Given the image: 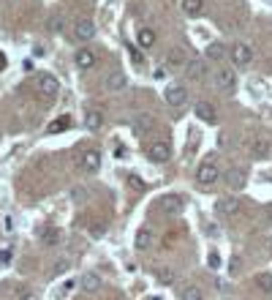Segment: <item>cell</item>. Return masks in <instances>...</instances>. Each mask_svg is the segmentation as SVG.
Masks as SVG:
<instances>
[{
  "mask_svg": "<svg viewBox=\"0 0 272 300\" xmlns=\"http://www.w3.org/2000/svg\"><path fill=\"white\" fill-rule=\"evenodd\" d=\"M194 115L202 120V123H215V120H218V109L210 101H199L194 106Z\"/></svg>",
  "mask_w": 272,
  "mask_h": 300,
  "instance_id": "10",
  "label": "cell"
},
{
  "mask_svg": "<svg viewBox=\"0 0 272 300\" xmlns=\"http://www.w3.org/2000/svg\"><path fill=\"white\" fill-rule=\"evenodd\" d=\"M188 101V88L185 85H169L166 88V104L169 106H183Z\"/></svg>",
  "mask_w": 272,
  "mask_h": 300,
  "instance_id": "8",
  "label": "cell"
},
{
  "mask_svg": "<svg viewBox=\"0 0 272 300\" xmlns=\"http://www.w3.org/2000/svg\"><path fill=\"white\" fill-rule=\"evenodd\" d=\"M212 82H215V88H218V90L231 93V90H234V82H237L234 69H218V71H215V77H212Z\"/></svg>",
  "mask_w": 272,
  "mask_h": 300,
  "instance_id": "5",
  "label": "cell"
},
{
  "mask_svg": "<svg viewBox=\"0 0 272 300\" xmlns=\"http://www.w3.org/2000/svg\"><path fill=\"white\" fill-rule=\"evenodd\" d=\"M166 63L171 66V69H185L191 60H188V52H185V49H180V46H171V49L166 52Z\"/></svg>",
  "mask_w": 272,
  "mask_h": 300,
  "instance_id": "12",
  "label": "cell"
},
{
  "mask_svg": "<svg viewBox=\"0 0 272 300\" xmlns=\"http://www.w3.org/2000/svg\"><path fill=\"white\" fill-rule=\"evenodd\" d=\"M131 57H134V66H142V63H144L142 52H136V49H134V46H131Z\"/></svg>",
  "mask_w": 272,
  "mask_h": 300,
  "instance_id": "35",
  "label": "cell"
},
{
  "mask_svg": "<svg viewBox=\"0 0 272 300\" xmlns=\"http://www.w3.org/2000/svg\"><path fill=\"white\" fill-rule=\"evenodd\" d=\"M237 210H240V199H237V197H221L215 202V213H218V216H234Z\"/></svg>",
  "mask_w": 272,
  "mask_h": 300,
  "instance_id": "11",
  "label": "cell"
},
{
  "mask_svg": "<svg viewBox=\"0 0 272 300\" xmlns=\"http://www.w3.org/2000/svg\"><path fill=\"white\" fill-rule=\"evenodd\" d=\"M0 265H11V251L9 249L0 251Z\"/></svg>",
  "mask_w": 272,
  "mask_h": 300,
  "instance_id": "34",
  "label": "cell"
},
{
  "mask_svg": "<svg viewBox=\"0 0 272 300\" xmlns=\"http://www.w3.org/2000/svg\"><path fill=\"white\" fill-rule=\"evenodd\" d=\"M101 126H104V115L98 109H90L87 115H84V129L87 131H98Z\"/></svg>",
  "mask_w": 272,
  "mask_h": 300,
  "instance_id": "20",
  "label": "cell"
},
{
  "mask_svg": "<svg viewBox=\"0 0 272 300\" xmlns=\"http://www.w3.org/2000/svg\"><path fill=\"white\" fill-rule=\"evenodd\" d=\"M269 224H272V216H269Z\"/></svg>",
  "mask_w": 272,
  "mask_h": 300,
  "instance_id": "39",
  "label": "cell"
},
{
  "mask_svg": "<svg viewBox=\"0 0 272 300\" xmlns=\"http://www.w3.org/2000/svg\"><path fill=\"white\" fill-rule=\"evenodd\" d=\"M183 205H185V199L180 194H163L158 199V210L161 213H180Z\"/></svg>",
  "mask_w": 272,
  "mask_h": 300,
  "instance_id": "6",
  "label": "cell"
},
{
  "mask_svg": "<svg viewBox=\"0 0 272 300\" xmlns=\"http://www.w3.org/2000/svg\"><path fill=\"white\" fill-rule=\"evenodd\" d=\"M207 265L212 270H218L221 268V254H218V251H210V257H207Z\"/></svg>",
  "mask_w": 272,
  "mask_h": 300,
  "instance_id": "31",
  "label": "cell"
},
{
  "mask_svg": "<svg viewBox=\"0 0 272 300\" xmlns=\"http://www.w3.org/2000/svg\"><path fill=\"white\" fill-rule=\"evenodd\" d=\"M82 166H84V172H98L101 169V153L98 150H84L82 153Z\"/></svg>",
  "mask_w": 272,
  "mask_h": 300,
  "instance_id": "15",
  "label": "cell"
},
{
  "mask_svg": "<svg viewBox=\"0 0 272 300\" xmlns=\"http://www.w3.org/2000/svg\"><path fill=\"white\" fill-rule=\"evenodd\" d=\"M202 0H183V11L188 17H196V14H202Z\"/></svg>",
  "mask_w": 272,
  "mask_h": 300,
  "instance_id": "25",
  "label": "cell"
},
{
  "mask_svg": "<svg viewBox=\"0 0 272 300\" xmlns=\"http://www.w3.org/2000/svg\"><path fill=\"white\" fill-rule=\"evenodd\" d=\"M104 232H106V224H101V221H98V224H90V235H93V237H101Z\"/></svg>",
  "mask_w": 272,
  "mask_h": 300,
  "instance_id": "32",
  "label": "cell"
},
{
  "mask_svg": "<svg viewBox=\"0 0 272 300\" xmlns=\"http://www.w3.org/2000/svg\"><path fill=\"white\" fill-rule=\"evenodd\" d=\"M204 55H207V60H223V55H226V46L218 44V41H212V44H207Z\"/></svg>",
  "mask_w": 272,
  "mask_h": 300,
  "instance_id": "22",
  "label": "cell"
},
{
  "mask_svg": "<svg viewBox=\"0 0 272 300\" xmlns=\"http://www.w3.org/2000/svg\"><path fill=\"white\" fill-rule=\"evenodd\" d=\"M128 186H131V189H136V191H144V180L139 175H128Z\"/></svg>",
  "mask_w": 272,
  "mask_h": 300,
  "instance_id": "30",
  "label": "cell"
},
{
  "mask_svg": "<svg viewBox=\"0 0 272 300\" xmlns=\"http://www.w3.org/2000/svg\"><path fill=\"white\" fill-rule=\"evenodd\" d=\"M74 36L79 38V41H90V38L96 36V25H93L90 19H79V22L74 25Z\"/></svg>",
  "mask_w": 272,
  "mask_h": 300,
  "instance_id": "13",
  "label": "cell"
},
{
  "mask_svg": "<svg viewBox=\"0 0 272 300\" xmlns=\"http://www.w3.org/2000/svg\"><path fill=\"white\" fill-rule=\"evenodd\" d=\"M104 88L109 90V93L123 90V88H125V74H123V71H112V74H106V79H104Z\"/></svg>",
  "mask_w": 272,
  "mask_h": 300,
  "instance_id": "16",
  "label": "cell"
},
{
  "mask_svg": "<svg viewBox=\"0 0 272 300\" xmlns=\"http://www.w3.org/2000/svg\"><path fill=\"white\" fill-rule=\"evenodd\" d=\"M57 79L52 77V74H41L36 79V90H38V96H44V98H55L57 96Z\"/></svg>",
  "mask_w": 272,
  "mask_h": 300,
  "instance_id": "3",
  "label": "cell"
},
{
  "mask_svg": "<svg viewBox=\"0 0 272 300\" xmlns=\"http://www.w3.org/2000/svg\"><path fill=\"white\" fill-rule=\"evenodd\" d=\"M22 69H25V71H33V69H36V63H33V60H25Z\"/></svg>",
  "mask_w": 272,
  "mask_h": 300,
  "instance_id": "37",
  "label": "cell"
},
{
  "mask_svg": "<svg viewBox=\"0 0 272 300\" xmlns=\"http://www.w3.org/2000/svg\"><path fill=\"white\" fill-rule=\"evenodd\" d=\"M155 126V120H152V115H147V112H139V115L134 117V131L139 137L150 134V129Z\"/></svg>",
  "mask_w": 272,
  "mask_h": 300,
  "instance_id": "14",
  "label": "cell"
},
{
  "mask_svg": "<svg viewBox=\"0 0 272 300\" xmlns=\"http://www.w3.org/2000/svg\"><path fill=\"white\" fill-rule=\"evenodd\" d=\"M256 286L261 292H267V295H272V273H261V276H256Z\"/></svg>",
  "mask_w": 272,
  "mask_h": 300,
  "instance_id": "26",
  "label": "cell"
},
{
  "mask_svg": "<svg viewBox=\"0 0 272 300\" xmlns=\"http://www.w3.org/2000/svg\"><path fill=\"white\" fill-rule=\"evenodd\" d=\"M242 145L250 150L253 158H267L269 156V139L267 137H258V134H248L242 139Z\"/></svg>",
  "mask_w": 272,
  "mask_h": 300,
  "instance_id": "1",
  "label": "cell"
},
{
  "mask_svg": "<svg viewBox=\"0 0 272 300\" xmlns=\"http://www.w3.org/2000/svg\"><path fill=\"white\" fill-rule=\"evenodd\" d=\"M231 60H234V66L245 69V66L253 60V49H250L248 44H234V46H231Z\"/></svg>",
  "mask_w": 272,
  "mask_h": 300,
  "instance_id": "7",
  "label": "cell"
},
{
  "mask_svg": "<svg viewBox=\"0 0 272 300\" xmlns=\"http://www.w3.org/2000/svg\"><path fill=\"white\" fill-rule=\"evenodd\" d=\"M65 129H71V117L68 115H60L57 120H52V123H49V134H63Z\"/></svg>",
  "mask_w": 272,
  "mask_h": 300,
  "instance_id": "24",
  "label": "cell"
},
{
  "mask_svg": "<svg viewBox=\"0 0 272 300\" xmlns=\"http://www.w3.org/2000/svg\"><path fill=\"white\" fill-rule=\"evenodd\" d=\"M155 278H158V284H163V286H171L177 281V276H174V270H171V268H158Z\"/></svg>",
  "mask_w": 272,
  "mask_h": 300,
  "instance_id": "23",
  "label": "cell"
},
{
  "mask_svg": "<svg viewBox=\"0 0 272 300\" xmlns=\"http://www.w3.org/2000/svg\"><path fill=\"white\" fill-rule=\"evenodd\" d=\"M19 300H33V292L30 289H19Z\"/></svg>",
  "mask_w": 272,
  "mask_h": 300,
  "instance_id": "36",
  "label": "cell"
},
{
  "mask_svg": "<svg viewBox=\"0 0 272 300\" xmlns=\"http://www.w3.org/2000/svg\"><path fill=\"white\" fill-rule=\"evenodd\" d=\"M147 156L152 158V161H158V164H166L171 158V145L166 142V139H161V142H150Z\"/></svg>",
  "mask_w": 272,
  "mask_h": 300,
  "instance_id": "4",
  "label": "cell"
},
{
  "mask_svg": "<svg viewBox=\"0 0 272 300\" xmlns=\"http://www.w3.org/2000/svg\"><path fill=\"white\" fill-rule=\"evenodd\" d=\"M218 177H221V169H218V164H212V161H204L196 169V183L199 186H212V183H218Z\"/></svg>",
  "mask_w": 272,
  "mask_h": 300,
  "instance_id": "2",
  "label": "cell"
},
{
  "mask_svg": "<svg viewBox=\"0 0 272 300\" xmlns=\"http://www.w3.org/2000/svg\"><path fill=\"white\" fill-rule=\"evenodd\" d=\"M79 286H82L84 292H98L101 289V276H96V273H84V276L79 278Z\"/></svg>",
  "mask_w": 272,
  "mask_h": 300,
  "instance_id": "19",
  "label": "cell"
},
{
  "mask_svg": "<svg viewBox=\"0 0 272 300\" xmlns=\"http://www.w3.org/2000/svg\"><path fill=\"white\" fill-rule=\"evenodd\" d=\"M226 183H229V189H245V183H248V172L242 169V166H231V169L226 172Z\"/></svg>",
  "mask_w": 272,
  "mask_h": 300,
  "instance_id": "9",
  "label": "cell"
},
{
  "mask_svg": "<svg viewBox=\"0 0 272 300\" xmlns=\"http://www.w3.org/2000/svg\"><path fill=\"white\" fill-rule=\"evenodd\" d=\"M74 63H76L82 71H87V69H93V66H96V55H93L90 49H79L76 55H74Z\"/></svg>",
  "mask_w": 272,
  "mask_h": 300,
  "instance_id": "17",
  "label": "cell"
},
{
  "mask_svg": "<svg viewBox=\"0 0 272 300\" xmlns=\"http://www.w3.org/2000/svg\"><path fill=\"white\" fill-rule=\"evenodd\" d=\"M185 69H188L191 79H199V77H204V74H207V66H204V63H188Z\"/></svg>",
  "mask_w": 272,
  "mask_h": 300,
  "instance_id": "28",
  "label": "cell"
},
{
  "mask_svg": "<svg viewBox=\"0 0 272 300\" xmlns=\"http://www.w3.org/2000/svg\"><path fill=\"white\" fill-rule=\"evenodd\" d=\"M6 66H9V60H6V55H3V52H0V71H3Z\"/></svg>",
  "mask_w": 272,
  "mask_h": 300,
  "instance_id": "38",
  "label": "cell"
},
{
  "mask_svg": "<svg viewBox=\"0 0 272 300\" xmlns=\"http://www.w3.org/2000/svg\"><path fill=\"white\" fill-rule=\"evenodd\" d=\"M41 240H44V246H57V243H60V232H57V229H46Z\"/></svg>",
  "mask_w": 272,
  "mask_h": 300,
  "instance_id": "29",
  "label": "cell"
},
{
  "mask_svg": "<svg viewBox=\"0 0 272 300\" xmlns=\"http://www.w3.org/2000/svg\"><path fill=\"white\" fill-rule=\"evenodd\" d=\"M180 300H204V295H202V289L199 286H185V289L180 292Z\"/></svg>",
  "mask_w": 272,
  "mask_h": 300,
  "instance_id": "27",
  "label": "cell"
},
{
  "mask_svg": "<svg viewBox=\"0 0 272 300\" xmlns=\"http://www.w3.org/2000/svg\"><path fill=\"white\" fill-rule=\"evenodd\" d=\"M136 41H139V46H142V49H150V46L155 44V30L142 28V30L136 33Z\"/></svg>",
  "mask_w": 272,
  "mask_h": 300,
  "instance_id": "21",
  "label": "cell"
},
{
  "mask_svg": "<svg viewBox=\"0 0 272 300\" xmlns=\"http://www.w3.org/2000/svg\"><path fill=\"white\" fill-rule=\"evenodd\" d=\"M134 246H136V251H147L150 246H152V232L147 229V226H142V229L136 232V237H134Z\"/></svg>",
  "mask_w": 272,
  "mask_h": 300,
  "instance_id": "18",
  "label": "cell"
},
{
  "mask_svg": "<svg viewBox=\"0 0 272 300\" xmlns=\"http://www.w3.org/2000/svg\"><path fill=\"white\" fill-rule=\"evenodd\" d=\"M65 270H68V259H60V262L52 268V276H60V273H65Z\"/></svg>",
  "mask_w": 272,
  "mask_h": 300,
  "instance_id": "33",
  "label": "cell"
}]
</instances>
